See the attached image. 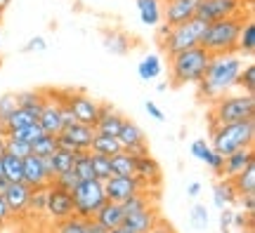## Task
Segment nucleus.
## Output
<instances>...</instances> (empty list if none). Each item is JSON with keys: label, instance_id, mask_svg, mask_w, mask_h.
I'll list each match as a JSON object with an SVG mask.
<instances>
[{"label": "nucleus", "instance_id": "f257e3e1", "mask_svg": "<svg viewBox=\"0 0 255 233\" xmlns=\"http://www.w3.org/2000/svg\"><path fill=\"white\" fill-rule=\"evenodd\" d=\"M244 69V59L239 54H220L210 57L206 76L201 78L199 85V99H220L225 97L232 87H237V78Z\"/></svg>", "mask_w": 255, "mask_h": 233}, {"label": "nucleus", "instance_id": "7c9ffc66", "mask_svg": "<svg viewBox=\"0 0 255 233\" xmlns=\"http://www.w3.org/2000/svg\"><path fill=\"white\" fill-rule=\"evenodd\" d=\"M232 186L237 191V196H253L255 193V162H251L241 174H237L232 179Z\"/></svg>", "mask_w": 255, "mask_h": 233}, {"label": "nucleus", "instance_id": "a878e982", "mask_svg": "<svg viewBox=\"0 0 255 233\" xmlns=\"http://www.w3.org/2000/svg\"><path fill=\"white\" fill-rule=\"evenodd\" d=\"M73 158H76V153L64 151V149H59V146H57V151L52 153V155H47V158H45L50 174H52V177H57V174H62V172H66V170H73Z\"/></svg>", "mask_w": 255, "mask_h": 233}, {"label": "nucleus", "instance_id": "20e7f679", "mask_svg": "<svg viewBox=\"0 0 255 233\" xmlns=\"http://www.w3.org/2000/svg\"><path fill=\"white\" fill-rule=\"evenodd\" d=\"M253 137H255L253 118H251V120H239V123H227V125H218L213 130L210 149L225 158L229 153L253 146Z\"/></svg>", "mask_w": 255, "mask_h": 233}, {"label": "nucleus", "instance_id": "1a4fd4ad", "mask_svg": "<svg viewBox=\"0 0 255 233\" xmlns=\"http://www.w3.org/2000/svg\"><path fill=\"white\" fill-rule=\"evenodd\" d=\"M66 108L71 111V116L76 123L81 125H88L92 127L97 123V116H100V101H95L90 94H83V92H69L66 99H64Z\"/></svg>", "mask_w": 255, "mask_h": 233}, {"label": "nucleus", "instance_id": "aec40b11", "mask_svg": "<svg viewBox=\"0 0 255 233\" xmlns=\"http://www.w3.org/2000/svg\"><path fill=\"white\" fill-rule=\"evenodd\" d=\"M161 219V215L156 212V207H144V210H139V212H130V215L123 217V226H126L128 231L132 233H146L149 229H154V224Z\"/></svg>", "mask_w": 255, "mask_h": 233}, {"label": "nucleus", "instance_id": "4c0bfd02", "mask_svg": "<svg viewBox=\"0 0 255 233\" xmlns=\"http://www.w3.org/2000/svg\"><path fill=\"white\" fill-rule=\"evenodd\" d=\"M17 108H19V104H17V94H14V92H7V94L0 97V132H2L5 123H7V118L12 116Z\"/></svg>", "mask_w": 255, "mask_h": 233}, {"label": "nucleus", "instance_id": "a18cd8bd", "mask_svg": "<svg viewBox=\"0 0 255 233\" xmlns=\"http://www.w3.org/2000/svg\"><path fill=\"white\" fill-rule=\"evenodd\" d=\"M43 135V127L38 125H31L26 127V130H19V132H14V135H7V137H17V139H21V142H26V144H33L38 139V137Z\"/></svg>", "mask_w": 255, "mask_h": 233}, {"label": "nucleus", "instance_id": "8fccbe9b", "mask_svg": "<svg viewBox=\"0 0 255 233\" xmlns=\"http://www.w3.org/2000/svg\"><path fill=\"white\" fill-rule=\"evenodd\" d=\"M237 203H241V207H244V215H253V210H255V196H239Z\"/></svg>", "mask_w": 255, "mask_h": 233}, {"label": "nucleus", "instance_id": "2f4dec72", "mask_svg": "<svg viewBox=\"0 0 255 233\" xmlns=\"http://www.w3.org/2000/svg\"><path fill=\"white\" fill-rule=\"evenodd\" d=\"M2 174L9 184H21L24 181V160L5 153L2 155Z\"/></svg>", "mask_w": 255, "mask_h": 233}, {"label": "nucleus", "instance_id": "4d7b16f0", "mask_svg": "<svg viewBox=\"0 0 255 233\" xmlns=\"http://www.w3.org/2000/svg\"><path fill=\"white\" fill-rule=\"evenodd\" d=\"M0 155H5V135L0 132Z\"/></svg>", "mask_w": 255, "mask_h": 233}, {"label": "nucleus", "instance_id": "f8f14e48", "mask_svg": "<svg viewBox=\"0 0 255 233\" xmlns=\"http://www.w3.org/2000/svg\"><path fill=\"white\" fill-rule=\"evenodd\" d=\"M64 99H66V94H64ZM64 99L62 101H57V99H52L45 92V104H43L40 116H38V125L43 127L45 135H55L57 137L64 130V116H62Z\"/></svg>", "mask_w": 255, "mask_h": 233}, {"label": "nucleus", "instance_id": "de8ad7c7", "mask_svg": "<svg viewBox=\"0 0 255 233\" xmlns=\"http://www.w3.org/2000/svg\"><path fill=\"white\" fill-rule=\"evenodd\" d=\"M43 50H47V40L43 36H33L24 45V52H43Z\"/></svg>", "mask_w": 255, "mask_h": 233}, {"label": "nucleus", "instance_id": "9b49d317", "mask_svg": "<svg viewBox=\"0 0 255 233\" xmlns=\"http://www.w3.org/2000/svg\"><path fill=\"white\" fill-rule=\"evenodd\" d=\"M121 142V149L126 153H130V155H146L149 153V144H146V135L144 130L137 125V123H132V120H123V125H121L119 130V137H116Z\"/></svg>", "mask_w": 255, "mask_h": 233}, {"label": "nucleus", "instance_id": "4be33fe9", "mask_svg": "<svg viewBox=\"0 0 255 233\" xmlns=\"http://www.w3.org/2000/svg\"><path fill=\"white\" fill-rule=\"evenodd\" d=\"M28 196H31V188L21 181V184H9L5 188V203H7L9 212H14V215H21V212H26L28 210Z\"/></svg>", "mask_w": 255, "mask_h": 233}, {"label": "nucleus", "instance_id": "7ed1b4c3", "mask_svg": "<svg viewBox=\"0 0 255 233\" xmlns=\"http://www.w3.org/2000/svg\"><path fill=\"white\" fill-rule=\"evenodd\" d=\"M210 54L203 47H191L184 52L170 57V87H182V85H196L201 82V78L206 76L208 69Z\"/></svg>", "mask_w": 255, "mask_h": 233}, {"label": "nucleus", "instance_id": "37998d69", "mask_svg": "<svg viewBox=\"0 0 255 233\" xmlns=\"http://www.w3.org/2000/svg\"><path fill=\"white\" fill-rule=\"evenodd\" d=\"M191 224H194V229H206L208 226V210H206V205L196 203L191 207Z\"/></svg>", "mask_w": 255, "mask_h": 233}, {"label": "nucleus", "instance_id": "393cba45", "mask_svg": "<svg viewBox=\"0 0 255 233\" xmlns=\"http://www.w3.org/2000/svg\"><path fill=\"white\" fill-rule=\"evenodd\" d=\"M137 73H139V78L146 82L158 78V76L163 73V59H161V54H156V52L144 54L142 62L137 64Z\"/></svg>", "mask_w": 255, "mask_h": 233}, {"label": "nucleus", "instance_id": "f3484780", "mask_svg": "<svg viewBox=\"0 0 255 233\" xmlns=\"http://www.w3.org/2000/svg\"><path fill=\"white\" fill-rule=\"evenodd\" d=\"M161 165L156 162V158L151 153L146 155H137L135 158V179L144 186V191H149L151 186H158L161 184Z\"/></svg>", "mask_w": 255, "mask_h": 233}, {"label": "nucleus", "instance_id": "473e14b6", "mask_svg": "<svg viewBox=\"0 0 255 233\" xmlns=\"http://www.w3.org/2000/svg\"><path fill=\"white\" fill-rule=\"evenodd\" d=\"M237 198H239L237 191H234V186H232L229 179H222L213 186V200H215V205H218L220 210H225L227 205L237 203Z\"/></svg>", "mask_w": 255, "mask_h": 233}, {"label": "nucleus", "instance_id": "72a5a7b5", "mask_svg": "<svg viewBox=\"0 0 255 233\" xmlns=\"http://www.w3.org/2000/svg\"><path fill=\"white\" fill-rule=\"evenodd\" d=\"M17 104L21 108H28L40 116V108L45 104V92H36V90H26V92H17Z\"/></svg>", "mask_w": 255, "mask_h": 233}, {"label": "nucleus", "instance_id": "680f3d73", "mask_svg": "<svg viewBox=\"0 0 255 233\" xmlns=\"http://www.w3.org/2000/svg\"><path fill=\"white\" fill-rule=\"evenodd\" d=\"M83 233H85V226H83Z\"/></svg>", "mask_w": 255, "mask_h": 233}, {"label": "nucleus", "instance_id": "58836bf2", "mask_svg": "<svg viewBox=\"0 0 255 233\" xmlns=\"http://www.w3.org/2000/svg\"><path fill=\"white\" fill-rule=\"evenodd\" d=\"M5 153H9V155H14V158H28L31 155V144L21 142V139H17V137H5Z\"/></svg>", "mask_w": 255, "mask_h": 233}, {"label": "nucleus", "instance_id": "b1692460", "mask_svg": "<svg viewBox=\"0 0 255 233\" xmlns=\"http://www.w3.org/2000/svg\"><path fill=\"white\" fill-rule=\"evenodd\" d=\"M135 2L144 26H158L163 21V2L161 0H135Z\"/></svg>", "mask_w": 255, "mask_h": 233}, {"label": "nucleus", "instance_id": "2eb2a0df", "mask_svg": "<svg viewBox=\"0 0 255 233\" xmlns=\"http://www.w3.org/2000/svg\"><path fill=\"white\" fill-rule=\"evenodd\" d=\"M24 184H26L28 188L52 186V174L47 170L45 158H38V155L24 158Z\"/></svg>", "mask_w": 255, "mask_h": 233}, {"label": "nucleus", "instance_id": "ea45409f", "mask_svg": "<svg viewBox=\"0 0 255 233\" xmlns=\"http://www.w3.org/2000/svg\"><path fill=\"white\" fill-rule=\"evenodd\" d=\"M237 85L244 90V94H251V97H253V92H255V64H246V66L241 69V73H239V78H237Z\"/></svg>", "mask_w": 255, "mask_h": 233}, {"label": "nucleus", "instance_id": "bf43d9fd", "mask_svg": "<svg viewBox=\"0 0 255 233\" xmlns=\"http://www.w3.org/2000/svg\"><path fill=\"white\" fill-rule=\"evenodd\" d=\"M5 174H2V155H0V179H2Z\"/></svg>", "mask_w": 255, "mask_h": 233}, {"label": "nucleus", "instance_id": "864d4df0", "mask_svg": "<svg viewBox=\"0 0 255 233\" xmlns=\"http://www.w3.org/2000/svg\"><path fill=\"white\" fill-rule=\"evenodd\" d=\"M12 215V212H9V207H7V203H5V198L0 196V226L5 224V222H7V217Z\"/></svg>", "mask_w": 255, "mask_h": 233}, {"label": "nucleus", "instance_id": "09e8293b", "mask_svg": "<svg viewBox=\"0 0 255 233\" xmlns=\"http://www.w3.org/2000/svg\"><path fill=\"white\" fill-rule=\"evenodd\" d=\"M146 233H177L175 231V226L170 224V222H165V219H158L154 224V229H149Z\"/></svg>", "mask_w": 255, "mask_h": 233}, {"label": "nucleus", "instance_id": "6e6d98bb", "mask_svg": "<svg viewBox=\"0 0 255 233\" xmlns=\"http://www.w3.org/2000/svg\"><path fill=\"white\" fill-rule=\"evenodd\" d=\"M104 233H132V231H128L126 226H119V229H111V231H104Z\"/></svg>", "mask_w": 255, "mask_h": 233}, {"label": "nucleus", "instance_id": "6e6552de", "mask_svg": "<svg viewBox=\"0 0 255 233\" xmlns=\"http://www.w3.org/2000/svg\"><path fill=\"white\" fill-rule=\"evenodd\" d=\"M244 7H246L244 0H201L199 9H196V19H201L203 24H213L220 19L244 14Z\"/></svg>", "mask_w": 255, "mask_h": 233}, {"label": "nucleus", "instance_id": "cd10ccee", "mask_svg": "<svg viewBox=\"0 0 255 233\" xmlns=\"http://www.w3.org/2000/svg\"><path fill=\"white\" fill-rule=\"evenodd\" d=\"M121 142L116 137H109V135H97L92 137V144H90V153H97V155H104V158H111V155H116L121 153Z\"/></svg>", "mask_w": 255, "mask_h": 233}, {"label": "nucleus", "instance_id": "c9c22d12", "mask_svg": "<svg viewBox=\"0 0 255 233\" xmlns=\"http://www.w3.org/2000/svg\"><path fill=\"white\" fill-rule=\"evenodd\" d=\"M121 207H123V215H130V212H139V210H144V207H151V203H149V191H139L135 196H130L128 200L121 203Z\"/></svg>", "mask_w": 255, "mask_h": 233}, {"label": "nucleus", "instance_id": "39448f33", "mask_svg": "<svg viewBox=\"0 0 255 233\" xmlns=\"http://www.w3.org/2000/svg\"><path fill=\"white\" fill-rule=\"evenodd\" d=\"M255 116V99L251 94H225L215 99L213 111H210V130L227 123H239V120H251Z\"/></svg>", "mask_w": 255, "mask_h": 233}, {"label": "nucleus", "instance_id": "79ce46f5", "mask_svg": "<svg viewBox=\"0 0 255 233\" xmlns=\"http://www.w3.org/2000/svg\"><path fill=\"white\" fill-rule=\"evenodd\" d=\"M78 184H81V179L76 177V172H73V170H66V172H62V174L52 177V186L62 188V191H69V193H71Z\"/></svg>", "mask_w": 255, "mask_h": 233}, {"label": "nucleus", "instance_id": "4468645a", "mask_svg": "<svg viewBox=\"0 0 255 233\" xmlns=\"http://www.w3.org/2000/svg\"><path fill=\"white\" fill-rule=\"evenodd\" d=\"M139 191H144V186L135 179V177H109L104 181V196L111 203H123L130 196H135Z\"/></svg>", "mask_w": 255, "mask_h": 233}, {"label": "nucleus", "instance_id": "dca6fc26", "mask_svg": "<svg viewBox=\"0 0 255 233\" xmlns=\"http://www.w3.org/2000/svg\"><path fill=\"white\" fill-rule=\"evenodd\" d=\"M45 212L50 217H55L57 222H64L73 217V196L69 191H62L57 186H47V205Z\"/></svg>", "mask_w": 255, "mask_h": 233}, {"label": "nucleus", "instance_id": "0eeeda50", "mask_svg": "<svg viewBox=\"0 0 255 233\" xmlns=\"http://www.w3.org/2000/svg\"><path fill=\"white\" fill-rule=\"evenodd\" d=\"M71 196H73V217H78V219H92L95 212L107 203L104 184L97 179L81 181V184L71 191Z\"/></svg>", "mask_w": 255, "mask_h": 233}, {"label": "nucleus", "instance_id": "f03ea898", "mask_svg": "<svg viewBox=\"0 0 255 233\" xmlns=\"http://www.w3.org/2000/svg\"><path fill=\"white\" fill-rule=\"evenodd\" d=\"M248 19V14H237L229 19H220L206 26V33L201 38V45L210 57H220V54H237V43L241 26Z\"/></svg>", "mask_w": 255, "mask_h": 233}, {"label": "nucleus", "instance_id": "ddd939ff", "mask_svg": "<svg viewBox=\"0 0 255 233\" xmlns=\"http://www.w3.org/2000/svg\"><path fill=\"white\" fill-rule=\"evenodd\" d=\"M201 0H165L163 5V24L165 26H180L184 21L196 17Z\"/></svg>", "mask_w": 255, "mask_h": 233}, {"label": "nucleus", "instance_id": "bb28decb", "mask_svg": "<svg viewBox=\"0 0 255 233\" xmlns=\"http://www.w3.org/2000/svg\"><path fill=\"white\" fill-rule=\"evenodd\" d=\"M255 52V24L253 19L248 17L241 26V33H239V43H237V54L244 59V57H253Z\"/></svg>", "mask_w": 255, "mask_h": 233}, {"label": "nucleus", "instance_id": "423d86ee", "mask_svg": "<svg viewBox=\"0 0 255 233\" xmlns=\"http://www.w3.org/2000/svg\"><path fill=\"white\" fill-rule=\"evenodd\" d=\"M206 26L201 19H189L180 26H170V31L165 33L158 43H161V50H163L168 57H175V54L184 52V50H191V47L201 45V38L206 33Z\"/></svg>", "mask_w": 255, "mask_h": 233}, {"label": "nucleus", "instance_id": "c85d7f7f", "mask_svg": "<svg viewBox=\"0 0 255 233\" xmlns=\"http://www.w3.org/2000/svg\"><path fill=\"white\" fill-rule=\"evenodd\" d=\"M111 177H135V155L121 151L109 158Z\"/></svg>", "mask_w": 255, "mask_h": 233}, {"label": "nucleus", "instance_id": "e433bc0d", "mask_svg": "<svg viewBox=\"0 0 255 233\" xmlns=\"http://www.w3.org/2000/svg\"><path fill=\"white\" fill-rule=\"evenodd\" d=\"M90 165H92V172H95V179L97 181H104L111 177V165H109V158L104 155H97V153H90Z\"/></svg>", "mask_w": 255, "mask_h": 233}, {"label": "nucleus", "instance_id": "6ab92c4d", "mask_svg": "<svg viewBox=\"0 0 255 233\" xmlns=\"http://www.w3.org/2000/svg\"><path fill=\"white\" fill-rule=\"evenodd\" d=\"M251 162H255V155H253V146H248V149H241V151H234L225 155L222 158V177L225 179H234L237 174L246 170Z\"/></svg>", "mask_w": 255, "mask_h": 233}, {"label": "nucleus", "instance_id": "49530a36", "mask_svg": "<svg viewBox=\"0 0 255 233\" xmlns=\"http://www.w3.org/2000/svg\"><path fill=\"white\" fill-rule=\"evenodd\" d=\"M210 153H213V149H210L208 142H203V139H196V142L191 144V155H194L196 160L206 162V160H208Z\"/></svg>", "mask_w": 255, "mask_h": 233}, {"label": "nucleus", "instance_id": "c756f323", "mask_svg": "<svg viewBox=\"0 0 255 233\" xmlns=\"http://www.w3.org/2000/svg\"><path fill=\"white\" fill-rule=\"evenodd\" d=\"M102 43H104V50L111 54H128V50L132 45L130 38H128L123 31H104Z\"/></svg>", "mask_w": 255, "mask_h": 233}, {"label": "nucleus", "instance_id": "9d476101", "mask_svg": "<svg viewBox=\"0 0 255 233\" xmlns=\"http://www.w3.org/2000/svg\"><path fill=\"white\" fill-rule=\"evenodd\" d=\"M92 137H95V130L88 125H81V123H71L66 125L57 135V146L64 149V151H90V144H92Z\"/></svg>", "mask_w": 255, "mask_h": 233}, {"label": "nucleus", "instance_id": "a211bd4d", "mask_svg": "<svg viewBox=\"0 0 255 233\" xmlns=\"http://www.w3.org/2000/svg\"><path fill=\"white\" fill-rule=\"evenodd\" d=\"M126 116L116 111L111 104H100V116H97V123L92 125V130L97 135H109V137H119V130L123 125Z\"/></svg>", "mask_w": 255, "mask_h": 233}, {"label": "nucleus", "instance_id": "13d9d810", "mask_svg": "<svg viewBox=\"0 0 255 233\" xmlns=\"http://www.w3.org/2000/svg\"><path fill=\"white\" fill-rule=\"evenodd\" d=\"M9 2H12V0H0V12H2V9H5V7H7Z\"/></svg>", "mask_w": 255, "mask_h": 233}, {"label": "nucleus", "instance_id": "412c9836", "mask_svg": "<svg viewBox=\"0 0 255 233\" xmlns=\"http://www.w3.org/2000/svg\"><path fill=\"white\" fill-rule=\"evenodd\" d=\"M123 207L119 205V203H111V200H107L104 205L95 212V217H92V222L95 224H100L104 231H111V229H119V226H123Z\"/></svg>", "mask_w": 255, "mask_h": 233}, {"label": "nucleus", "instance_id": "f704fd0d", "mask_svg": "<svg viewBox=\"0 0 255 233\" xmlns=\"http://www.w3.org/2000/svg\"><path fill=\"white\" fill-rule=\"evenodd\" d=\"M57 151V137L55 135H43L38 137L36 142L31 144V155H38V158H47Z\"/></svg>", "mask_w": 255, "mask_h": 233}, {"label": "nucleus", "instance_id": "5fc2aeb1", "mask_svg": "<svg viewBox=\"0 0 255 233\" xmlns=\"http://www.w3.org/2000/svg\"><path fill=\"white\" fill-rule=\"evenodd\" d=\"M201 193V184H189V188H187V196L196 198Z\"/></svg>", "mask_w": 255, "mask_h": 233}, {"label": "nucleus", "instance_id": "603ef678", "mask_svg": "<svg viewBox=\"0 0 255 233\" xmlns=\"http://www.w3.org/2000/svg\"><path fill=\"white\" fill-rule=\"evenodd\" d=\"M232 212H229L227 207H225V210H222V215H220V231L222 233H229V226H232Z\"/></svg>", "mask_w": 255, "mask_h": 233}, {"label": "nucleus", "instance_id": "a19ab883", "mask_svg": "<svg viewBox=\"0 0 255 233\" xmlns=\"http://www.w3.org/2000/svg\"><path fill=\"white\" fill-rule=\"evenodd\" d=\"M45 205H47V188H31V196H28V210L31 212H45Z\"/></svg>", "mask_w": 255, "mask_h": 233}, {"label": "nucleus", "instance_id": "052dcab7", "mask_svg": "<svg viewBox=\"0 0 255 233\" xmlns=\"http://www.w3.org/2000/svg\"><path fill=\"white\" fill-rule=\"evenodd\" d=\"M0 19H2V12H0ZM0 50H2V33H0Z\"/></svg>", "mask_w": 255, "mask_h": 233}, {"label": "nucleus", "instance_id": "3c124183", "mask_svg": "<svg viewBox=\"0 0 255 233\" xmlns=\"http://www.w3.org/2000/svg\"><path fill=\"white\" fill-rule=\"evenodd\" d=\"M144 106H146V113L154 118V120H165V113L158 108V104H156V101H146Z\"/></svg>", "mask_w": 255, "mask_h": 233}, {"label": "nucleus", "instance_id": "c03bdc74", "mask_svg": "<svg viewBox=\"0 0 255 233\" xmlns=\"http://www.w3.org/2000/svg\"><path fill=\"white\" fill-rule=\"evenodd\" d=\"M83 226H85V219L69 217V219L59 222V226H57V233H83Z\"/></svg>", "mask_w": 255, "mask_h": 233}, {"label": "nucleus", "instance_id": "5701e85b", "mask_svg": "<svg viewBox=\"0 0 255 233\" xmlns=\"http://www.w3.org/2000/svg\"><path fill=\"white\" fill-rule=\"evenodd\" d=\"M38 123V113H33V111H28V108H21L19 106L12 116L7 118V123H5V127H2V135H14V132H19V130H26V127L36 125Z\"/></svg>", "mask_w": 255, "mask_h": 233}]
</instances>
